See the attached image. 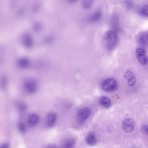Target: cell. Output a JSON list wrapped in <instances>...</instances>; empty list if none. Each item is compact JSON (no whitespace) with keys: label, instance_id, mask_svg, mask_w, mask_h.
Wrapping results in <instances>:
<instances>
[{"label":"cell","instance_id":"1","mask_svg":"<svg viewBox=\"0 0 148 148\" xmlns=\"http://www.w3.org/2000/svg\"><path fill=\"white\" fill-rule=\"evenodd\" d=\"M103 41L106 48L108 51H110L115 48L118 42L116 32L113 30L107 31L104 34Z\"/></svg>","mask_w":148,"mask_h":148},{"label":"cell","instance_id":"2","mask_svg":"<svg viewBox=\"0 0 148 148\" xmlns=\"http://www.w3.org/2000/svg\"><path fill=\"white\" fill-rule=\"evenodd\" d=\"M118 83L114 78H108L105 79L101 84V88L104 91L110 92L117 89Z\"/></svg>","mask_w":148,"mask_h":148},{"label":"cell","instance_id":"3","mask_svg":"<svg viewBox=\"0 0 148 148\" xmlns=\"http://www.w3.org/2000/svg\"><path fill=\"white\" fill-rule=\"evenodd\" d=\"M91 113V111L89 107H84L79 109L77 114V119L78 122L80 124L84 123L90 117Z\"/></svg>","mask_w":148,"mask_h":148},{"label":"cell","instance_id":"4","mask_svg":"<svg viewBox=\"0 0 148 148\" xmlns=\"http://www.w3.org/2000/svg\"><path fill=\"white\" fill-rule=\"evenodd\" d=\"M135 123L132 119L125 118L123 120L122 123V128L125 132L130 133L134 130Z\"/></svg>","mask_w":148,"mask_h":148},{"label":"cell","instance_id":"5","mask_svg":"<svg viewBox=\"0 0 148 148\" xmlns=\"http://www.w3.org/2000/svg\"><path fill=\"white\" fill-rule=\"evenodd\" d=\"M136 53L139 62L143 65H147L148 63V58L145 50L141 47L137 48L136 50Z\"/></svg>","mask_w":148,"mask_h":148},{"label":"cell","instance_id":"6","mask_svg":"<svg viewBox=\"0 0 148 148\" xmlns=\"http://www.w3.org/2000/svg\"><path fill=\"white\" fill-rule=\"evenodd\" d=\"M57 114L53 112H50L47 116L46 124L48 128H52L55 125L57 121Z\"/></svg>","mask_w":148,"mask_h":148},{"label":"cell","instance_id":"7","mask_svg":"<svg viewBox=\"0 0 148 148\" xmlns=\"http://www.w3.org/2000/svg\"><path fill=\"white\" fill-rule=\"evenodd\" d=\"M125 78L130 86H133L136 83V76L132 71H128L125 74Z\"/></svg>","mask_w":148,"mask_h":148},{"label":"cell","instance_id":"8","mask_svg":"<svg viewBox=\"0 0 148 148\" xmlns=\"http://www.w3.org/2000/svg\"><path fill=\"white\" fill-rule=\"evenodd\" d=\"M138 42L143 45L147 46L148 45V32H141L138 35L137 38Z\"/></svg>","mask_w":148,"mask_h":148},{"label":"cell","instance_id":"9","mask_svg":"<svg viewBox=\"0 0 148 148\" xmlns=\"http://www.w3.org/2000/svg\"><path fill=\"white\" fill-rule=\"evenodd\" d=\"M39 117L36 114H32L27 118V123L31 127L35 126L38 123Z\"/></svg>","mask_w":148,"mask_h":148},{"label":"cell","instance_id":"10","mask_svg":"<svg viewBox=\"0 0 148 148\" xmlns=\"http://www.w3.org/2000/svg\"><path fill=\"white\" fill-rule=\"evenodd\" d=\"M97 138L94 132H91L88 134L86 138V143L90 146H93L97 143Z\"/></svg>","mask_w":148,"mask_h":148},{"label":"cell","instance_id":"11","mask_svg":"<svg viewBox=\"0 0 148 148\" xmlns=\"http://www.w3.org/2000/svg\"><path fill=\"white\" fill-rule=\"evenodd\" d=\"M76 145V140L73 138L66 139L62 145V148H74Z\"/></svg>","mask_w":148,"mask_h":148},{"label":"cell","instance_id":"12","mask_svg":"<svg viewBox=\"0 0 148 148\" xmlns=\"http://www.w3.org/2000/svg\"><path fill=\"white\" fill-rule=\"evenodd\" d=\"M102 17V12L100 10H98L93 13L89 18V21L90 22H97L99 21Z\"/></svg>","mask_w":148,"mask_h":148},{"label":"cell","instance_id":"13","mask_svg":"<svg viewBox=\"0 0 148 148\" xmlns=\"http://www.w3.org/2000/svg\"><path fill=\"white\" fill-rule=\"evenodd\" d=\"M100 102L101 105L106 108H108L111 105V101L110 99L105 96L101 97L100 99Z\"/></svg>","mask_w":148,"mask_h":148},{"label":"cell","instance_id":"14","mask_svg":"<svg viewBox=\"0 0 148 148\" xmlns=\"http://www.w3.org/2000/svg\"><path fill=\"white\" fill-rule=\"evenodd\" d=\"M112 25L115 29V32H116L119 29V19L116 16L113 17L112 18Z\"/></svg>","mask_w":148,"mask_h":148},{"label":"cell","instance_id":"15","mask_svg":"<svg viewBox=\"0 0 148 148\" xmlns=\"http://www.w3.org/2000/svg\"><path fill=\"white\" fill-rule=\"evenodd\" d=\"M27 109V106L25 104L23 103H19L18 105L17 106V109H18V111L21 113H23V112H25Z\"/></svg>","mask_w":148,"mask_h":148},{"label":"cell","instance_id":"16","mask_svg":"<svg viewBox=\"0 0 148 148\" xmlns=\"http://www.w3.org/2000/svg\"><path fill=\"white\" fill-rule=\"evenodd\" d=\"M92 1L90 0L84 1L82 2V5L83 8L84 9H88L90 8L92 5Z\"/></svg>","mask_w":148,"mask_h":148},{"label":"cell","instance_id":"17","mask_svg":"<svg viewBox=\"0 0 148 148\" xmlns=\"http://www.w3.org/2000/svg\"><path fill=\"white\" fill-rule=\"evenodd\" d=\"M18 129L21 133H24L26 131L25 125L22 122H20L18 124Z\"/></svg>","mask_w":148,"mask_h":148},{"label":"cell","instance_id":"18","mask_svg":"<svg viewBox=\"0 0 148 148\" xmlns=\"http://www.w3.org/2000/svg\"><path fill=\"white\" fill-rule=\"evenodd\" d=\"M140 14L141 15L144 17H148V5H145L140 10Z\"/></svg>","mask_w":148,"mask_h":148},{"label":"cell","instance_id":"19","mask_svg":"<svg viewBox=\"0 0 148 148\" xmlns=\"http://www.w3.org/2000/svg\"><path fill=\"white\" fill-rule=\"evenodd\" d=\"M142 131L143 132L144 134L147 135L148 132V125H145L143 126L142 128Z\"/></svg>","mask_w":148,"mask_h":148},{"label":"cell","instance_id":"20","mask_svg":"<svg viewBox=\"0 0 148 148\" xmlns=\"http://www.w3.org/2000/svg\"><path fill=\"white\" fill-rule=\"evenodd\" d=\"M125 5H126V7L127 8V9H131L132 7V4L131 1H125Z\"/></svg>","mask_w":148,"mask_h":148},{"label":"cell","instance_id":"21","mask_svg":"<svg viewBox=\"0 0 148 148\" xmlns=\"http://www.w3.org/2000/svg\"><path fill=\"white\" fill-rule=\"evenodd\" d=\"M9 145L8 143H4L0 145V148H9Z\"/></svg>","mask_w":148,"mask_h":148},{"label":"cell","instance_id":"22","mask_svg":"<svg viewBox=\"0 0 148 148\" xmlns=\"http://www.w3.org/2000/svg\"><path fill=\"white\" fill-rule=\"evenodd\" d=\"M46 148H59L56 145L50 144L47 145Z\"/></svg>","mask_w":148,"mask_h":148}]
</instances>
